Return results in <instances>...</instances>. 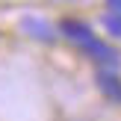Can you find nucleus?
<instances>
[{
    "label": "nucleus",
    "instance_id": "nucleus-3",
    "mask_svg": "<svg viewBox=\"0 0 121 121\" xmlns=\"http://www.w3.org/2000/svg\"><path fill=\"white\" fill-rule=\"evenodd\" d=\"M56 30H59V35H62V39H68L71 44H77V47H83L89 39H95L92 24L83 21V18H62V21L56 24Z\"/></svg>",
    "mask_w": 121,
    "mask_h": 121
},
{
    "label": "nucleus",
    "instance_id": "nucleus-4",
    "mask_svg": "<svg viewBox=\"0 0 121 121\" xmlns=\"http://www.w3.org/2000/svg\"><path fill=\"white\" fill-rule=\"evenodd\" d=\"M95 86H98V92L104 95L109 104L121 106V71L98 68V74H95Z\"/></svg>",
    "mask_w": 121,
    "mask_h": 121
},
{
    "label": "nucleus",
    "instance_id": "nucleus-1",
    "mask_svg": "<svg viewBox=\"0 0 121 121\" xmlns=\"http://www.w3.org/2000/svg\"><path fill=\"white\" fill-rule=\"evenodd\" d=\"M18 30H21L27 39H33V41H44V44L56 41V35H59L56 24H50L44 15H39V12H24V15L18 18Z\"/></svg>",
    "mask_w": 121,
    "mask_h": 121
},
{
    "label": "nucleus",
    "instance_id": "nucleus-2",
    "mask_svg": "<svg viewBox=\"0 0 121 121\" xmlns=\"http://www.w3.org/2000/svg\"><path fill=\"white\" fill-rule=\"evenodd\" d=\"M80 50L86 53V59H92L98 68L121 71V50H118V47H112L109 41H104V39H98V35H95V39H89Z\"/></svg>",
    "mask_w": 121,
    "mask_h": 121
},
{
    "label": "nucleus",
    "instance_id": "nucleus-6",
    "mask_svg": "<svg viewBox=\"0 0 121 121\" xmlns=\"http://www.w3.org/2000/svg\"><path fill=\"white\" fill-rule=\"evenodd\" d=\"M109 12H121V0H104Z\"/></svg>",
    "mask_w": 121,
    "mask_h": 121
},
{
    "label": "nucleus",
    "instance_id": "nucleus-5",
    "mask_svg": "<svg viewBox=\"0 0 121 121\" xmlns=\"http://www.w3.org/2000/svg\"><path fill=\"white\" fill-rule=\"evenodd\" d=\"M100 27L106 30L109 39L121 41V12H109V9H106L104 15H100Z\"/></svg>",
    "mask_w": 121,
    "mask_h": 121
}]
</instances>
